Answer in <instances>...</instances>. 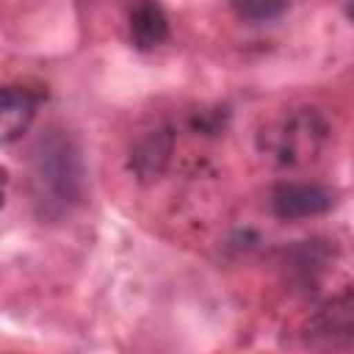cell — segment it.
<instances>
[{
	"label": "cell",
	"mask_w": 354,
	"mask_h": 354,
	"mask_svg": "<svg viewBox=\"0 0 354 354\" xmlns=\"http://www.w3.org/2000/svg\"><path fill=\"white\" fill-rule=\"evenodd\" d=\"M30 183L41 218H61L83 199L86 171L80 149L66 133L50 130L36 141L30 152Z\"/></svg>",
	"instance_id": "cell-1"
},
{
	"label": "cell",
	"mask_w": 354,
	"mask_h": 354,
	"mask_svg": "<svg viewBox=\"0 0 354 354\" xmlns=\"http://www.w3.org/2000/svg\"><path fill=\"white\" fill-rule=\"evenodd\" d=\"M329 138V124L315 108H299L285 113L268 130H263L260 147L282 166H304L318 158Z\"/></svg>",
	"instance_id": "cell-2"
},
{
	"label": "cell",
	"mask_w": 354,
	"mask_h": 354,
	"mask_svg": "<svg viewBox=\"0 0 354 354\" xmlns=\"http://www.w3.org/2000/svg\"><path fill=\"white\" fill-rule=\"evenodd\" d=\"M337 205V194L318 183H279L271 191V210L282 221L310 218L329 213Z\"/></svg>",
	"instance_id": "cell-3"
},
{
	"label": "cell",
	"mask_w": 354,
	"mask_h": 354,
	"mask_svg": "<svg viewBox=\"0 0 354 354\" xmlns=\"http://www.w3.org/2000/svg\"><path fill=\"white\" fill-rule=\"evenodd\" d=\"M354 335V304H351V293L346 290L343 296L332 299L329 304H324L313 321H310V337L315 346H348Z\"/></svg>",
	"instance_id": "cell-4"
},
{
	"label": "cell",
	"mask_w": 354,
	"mask_h": 354,
	"mask_svg": "<svg viewBox=\"0 0 354 354\" xmlns=\"http://www.w3.org/2000/svg\"><path fill=\"white\" fill-rule=\"evenodd\" d=\"M171 149H174V133L169 127H155L149 133H144L133 152H130V169L141 183H152L158 180L169 160H171Z\"/></svg>",
	"instance_id": "cell-5"
},
{
	"label": "cell",
	"mask_w": 354,
	"mask_h": 354,
	"mask_svg": "<svg viewBox=\"0 0 354 354\" xmlns=\"http://www.w3.org/2000/svg\"><path fill=\"white\" fill-rule=\"evenodd\" d=\"M36 116V97L17 86H0V144H11L28 133Z\"/></svg>",
	"instance_id": "cell-6"
},
{
	"label": "cell",
	"mask_w": 354,
	"mask_h": 354,
	"mask_svg": "<svg viewBox=\"0 0 354 354\" xmlns=\"http://www.w3.org/2000/svg\"><path fill=\"white\" fill-rule=\"evenodd\" d=\"M169 39V17L155 0H141L130 11V41L136 50L147 53Z\"/></svg>",
	"instance_id": "cell-7"
},
{
	"label": "cell",
	"mask_w": 354,
	"mask_h": 354,
	"mask_svg": "<svg viewBox=\"0 0 354 354\" xmlns=\"http://www.w3.org/2000/svg\"><path fill=\"white\" fill-rule=\"evenodd\" d=\"M230 8L243 22H268L288 11V0H230Z\"/></svg>",
	"instance_id": "cell-8"
},
{
	"label": "cell",
	"mask_w": 354,
	"mask_h": 354,
	"mask_svg": "<svg viewBox=\"0 0 354 354\" xmlns=\"http://www.w3.org/2000/svg\"><path fill=\"white\" fill-rule=\"evenodd\" d=\"M6 185H8V171H6V166H0V207L6 199Z\"/></svg>",
	"instance_id": "cell-9"
}]
</instances>
